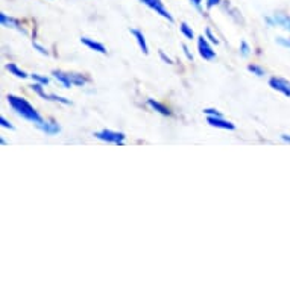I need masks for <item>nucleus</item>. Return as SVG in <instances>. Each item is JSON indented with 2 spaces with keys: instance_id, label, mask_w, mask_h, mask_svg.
Returning <instances> with one entry per match:
<instances>
[{
  "instance_id": "nucleus-1",
  "label": "nucleus",
  "mask_w": 290,
  "mask_h": 290,
  "mask_svg": "<svg viewBox=\"0 0 290 290\" xmlns=\"http://www.w3.org/2000/svg\"><path fill=\"white\" fill-rule=\"evenodd\" d=\"M6 99H8V102H9L11 108H13L18 115H21L23 119H26V120H29V122H33V123H37V125L43 122L41 115L37 113V110L33 108L26 99L17 97V96H14V95H8Z\"/></svg>"
},
{
  "instance_id": "nucleus-2",
  "label": "nucleus",
  "mask_w": 290,
  "mask_h": 290,
  "mask_svg": "<svg viewBox=\"0 0 290 290\" xmlns=\"http://www.w3.org/2000/svg\"><path fill=\"white\" fill-rule=\"evenodd\" d=\"M96 138L99 140H103L107 143H114V145H123V140H125V134L122 132H114V131H110V129H103L100 132H96L95 134Z\"/></svg>"
},
{
  "instance_id": "nucleus-3",
  "label": "nucleus",
  "mask_w": 290,
  "mask_h": 290,
  "mask_svg": "<svg viewBox=\"0 0 290 290\" xmlns=\"http://www.w3.org/2000/svg\"><path fill=\"white\" fill-rule=\"evenodd\" d=\"M140 2H142L143 5L149 6L150 9H154L155 13H158L163 18H166V20H169L170 23H173V17L169 14V11L164 8V5H163V2H161V0H140Z\"/></svg>"
},
{
  "instance_id": "nucleus-4",
  "label": "nucleus",
  "mask_w": 290,
  "mask_h": 290,
  "mask_svg": "<svg viewBox=\"0 0 290 290\" xmlns=\"http://www.w3.org/2000/svg\"><path fill=\"white\" fill-rule=\"evenodd\" d=\"M269 85H271L274 90L283 93L284 96L290 97V82H289L287 79H283V78H275V76H274V78L269 79Z\"/></svg>"
},
{
  "instance_id": "nucleus-5",
  "label": "nucleus",
  "mask_w": 290,
  "mask_h": 290,
  "mask_svg": "<svg viewBox=\"0 0 290 290\" xmlns=\"http://www.w3.org/2000/svg\"><path fill=\"white\" fill-rule=\"evenodd\" d=\"M198 49H199V55L204 58V60L211 61V60H214V58H216V52L211 49V46L207 43V40L204 37L198 38Z\"/></svg>"
},
{
  "instance_id": "nucleus-6",
  "label": "nucleus",
  "mask_w": 290,
  "mask_h": 290,
  "mask_svg": "<svg viewBox=\"0 0 290 290\" xmlns=\"http://www.w3.org/2000/svg\"><path fill=\"white\" fill-rule=\"evenodd\" d=\"M207 123L211 125V126H216V128H222V129H229V131H233L236 128L231 122H226L222 117H211V115H208L207 117Z\"/></svg>"
},
{
  "instance_id": "nucleus-7",
  "label": "nucleus",
  "mask_w": 290,
  "mask_h": 290,
  "mask_svg": "<svg viewBox=\"0 0 290 290\" xmlns=\"http://www.w3.org/2000/svg\"><path fill=\"white\" fill-rule=\"evenodd\" d=\"M37 126L40 128V129H41L43 132L48 134V135H55V134H58V132L61 131L60 125L55 123V122H41V123H38Z\"/></svg>"
},
{
  "instance_id": "nucleus-8",
  "label": "nucleus",
  "mask_w": 290,
  "mask_h": 290,
  "mask_svg": "<svg viewBox=\"0 0 290 290\" xmlns=\"http://www.w3.org/2000/svg\"><path fill=\"white\" fill-rule=\"evenodd\" d=\"M271 25H278V26H281L284 28L286 31L290 32V17L286 16V14H275L274 16V20H268Z\"/></svg>"
},
{
  "instance_id": "nucleus-9",
  "label": "nucleus",
  "mask_w": 290,
  "mask_h": 290,
  "mask_svg": "<svg viewBox=\"0 0 290 290\" xmlns=\"http://www.w3.org/2000/svg\"><path fill=\"white\" fill-rule=\"evenodd\" d=\"M131 33L135 37V40H137L138 46H140L142 52H143L145 55H147V53H149V48H147V44H146V40H145L143 33H142L140 31H138V29H131Z\"/></svg>"
},
{
  "instance_id": "nucleus-10",
  "label": "nucleus",
  "mask_w": 290,
  "mask_h": 290,
  "mask_svg": "<svg viewBox=\"0 0 290 290\" xmlns=\"http://www.w3.org/2000/svg\"><path fill=\"white\" fill-rule=\"evenodd\" d=\"M81 41H82L85 46H88V48L91 50H95V52H99V53H107V49H105V46L97 43V41H93L90 38H81Z\"/></svg>"
},
{
  "instance_id": "nucleus-11",
  "label": "nucleus",
  "mask_w": 290,
  "mask_h": 290,
  "mask_svg": "<svg viewBox=\"0 0 290 290\" xmlns=\"http://www.w3.org/2000/svg\"><path fill=\"white\" fill-rule=\"evenodd\" d=\"M53 76L56 78V81L58 82H61L63 84V87L64 88H70L72 87V81H70V76L68 75H65V73H63V72H53Z\"/></svg>"
},
{
  "instance_id": "nucleus-12",
  "label": "nucleus",
  "mask_w": 290,
  "mask_h": 290,
  "mask_svg": "<svg viewBox=\"0 0 290 290\" xmlns=\"http://www.w3.org/2000/svg\"><path fill=\"white\" fill-rule=\"evenodd\" d=\"M147 105H149L150 108H154L155 111H158L160 114H163V115H170V110H169L167 107H164V105H161L160 102H155L154 99H149V100H147Z\"/></svg>"
},
{
  "instance_id": "nucleus-13",
  "label": "nucleus",
  "mask_w": 290,
  "mask_h": 290,
  "mask_svg": "<svg viewBox=\"0 0 290 290\" xmlns=\"http://www.w3.org/2000/svg\"><path fill=\"white\" fill-rule=\"evenodd\" d=\"M6 70H8L9 73H13L14 76H17V78H21V79H25V78H28V76H29L26 72L20 70V68H18L16 64H8V65H6Z\"/></svg>"
},
{
  "instance_id": "nucleus-14",
  "label": "nucleus",
  "mask_w": 290,
  "mask_h": 290,
  "mask_svg": "<svg viewBox=\"0 0 290 290\" xmlns=\"http://www.w3.org/2000/svg\"><path fill=\"white\" fill-rule=\"evenodd\" d=\"M0 21H2V25L3 26H11V28H17L18 31H23L20 26H18V23L16 21V20H13V18H8L3 13L0 14Z\"/></svg>"
},
{
  "instance_id": "nucleus-15",
  "label": "nucleus",
  "mask_w": 290,
  "mask_h": 290,
  "mask_svg": "<svg viewBox=\"0 0 290 290\" xmlns=\"http://www.w3.org/2000/svg\"><path fill=\"white\" fill-rule=\"evenodd\" d=\"M68 76H70L72 84H75V85H84V84L87 82V79H85L82 75H78V73H68Z\"/></svg>"
},
{
  "instance_id": "nucleus-16",
  "label": "nucleus",
  "mask_w": 290,
  "mask_h": 290,
  "mask_svg": "<svg viewBox=\"0 0 290 290\" xmlns=\"http://www.w3.org/2000/svg\"><path fill=\"white\" fill-rule=\"evenodd\" d=\"M181 32H182L184 35H185V38H189V40H193V37H194L193 31L189 28L187 23H182V25H181Z\"/></svg>"
},
{
  "instance_id": "nucleus-17",
  "label": "nucleus",
  "mask_w": 290,
  "mask_h": 290,
  "mask_svg": "<svg viewBox=\"0 0 290 290\" xmlns=\"http://www.w3.org/2000/svg\"><path fill=\"white\" fill-rule=\"evenodd\" d=\"M33 79L37 81V82H40L41 85H48L49 84V78H46V76H41V75H37V73H33V75H31Z\"/></svg>"
},
{
  "instance_id": "nucleus-18",
  "label": "nucleus",
  "mask_w": 290,
  "mask_h": 290,
  "mask_svg": "<svg viewBox=\"0 0 290 290\" xmlns=\"http://www.w3.org/2000/svg\"><path fill=\"white\" fill-rule=\"evenodd\" d=\"M248 70H249L251 73H254V75H257V76H263V75H264V70H263L261 67H258V65H249Z\"/></svg>"
},
{
  "instance_id": "nucleus-19",
  "label": "nucleus",
  "mask_w": 290,
  "mask_h": 290,
  "mask_svg": "<svg viewBox=\"0 0 290 290\" xmlns=\"http://www.w3.org/2000/svg\"><path fill=\"white\" fill-rule=\"evenodd\" d=\"M204 114L211 115V117H222V114H220L217 110H211V108H205V110H204Z\"/></svg>"
},
{
  "instance_id": "nucleus-20",
  "label": "nucleus",
  "mask_w": 290,
  "mask_h": 290,
  "mask_svg": "<svg viewBox=\"0 0 290 290\" xmlns=\"http://www.w3.org/2000/svg\"><path fill=\"white\" fill-rule=\"evenodd\" d=\"M249 46H248V43L246 41H242V44H240V52H242V55L243 56H248L249 55Z\"/></svg>"
},
{
  "instance_id": "nucleus-21",
  "label": "nucleus",
  "mask_w": 290,
  "mask_h": 290,
  "mask_svg": "<svg viewBox=\"0 0 290 290\" xmlns=\"http://www.w3.org/2000/svg\"><path fill=\"white\" fill-rule=\"evenodd\" d=\"M205 33H207V37L210 38V41H211V43H214V44H217V43H219V40H217V38L213 35V33H211V29H210V28H207Z\"/></svg>"
},
{
  "instance_id": "nucleus-22",
  "label": "nucleus",
  "mask_w": 290,
  "mask_h": 290,
  "mask_svg": "<svg viewBox=\"0 0 290 290\" xmlns=\"http://www.w3.org/2000/svg\"><path fill=\"white\" fill-rule=\"evenodd\" d=\"M276 43H278V44H281V46H284V48H290V40H284L283 37L276 38Z\"/></svg>"
},
{
  "instance_id": "nucleus-23",
  "label": "nucleus",
  "mask_w": 290,
  "mask_h": 290,
  "mask_svg": "<svg viewBox=\"0 0 290 290\" xmlns=\"http://www.w3.org/2000/svg\"><path fill=\"white\" fill-rule=\"evenodd\" d=\"M0 123H2V126H5V128H9V129H14V126L11 125L5 117H0Z\"/></svg>"
},
{
  "instance_id": "nucleus-24",
  "label": "nucleus",
  "mask_w": 290,
  "mask_h": 290,
  "mask_svg": "<svg viewBox=\"0 0 290 290\" xmlns=\"http://www.w3.org/2000/svg\"><path fill=\"white\" fill-rule=\"evenodd\" d=\"M33 48L38 49V52H40V53H43V55H48V50H46V49L43 48V46H40L38 43H33Z\"/></svg>"
},
{
  "instance_id": "nucleus-25",
  "label": "nucleus",
  "mask_w": 290,
  "mask_h": 290,
  "mask_svg": "<svg viewBox=\"0 0 290 290\" xmlns=\"http://www.w3.org/2000/svg\"><path fill=\"white\" fill-rule=\"evenodd\" d=\"M220 0H207V8H213L214 5H219Z\"/></svg>"
},
{
  "instance_id": "nucleus-26",
  "label": "nucleus",
  "mask_w": 290,
  "mask_h": 290,
  "mask_svg": "<svg viewBox=\"0 0 290 290\" xmlns=\"http://www.w3.org/2000/svg\"><path fill=\"white\" fill-rule=\"evenodd\" d=\"M160 56L163 58V60H164V61L167 63V64H172V60H170L169 56H166V55H164V52H161V50H160Z\"/></svg>"
},
{
  "instance_id": "nucleus-27",
  "label": "nucleus",
  "mask_w": 290,
  "mask_h": 290,
  "mask_svg": "<svg viewBox=\"0 0 290 290\" xmlns=\"http://www.w3.org/2000/svg\"><path fill=\"white\" fill-rule=\"evenodd\" d=\"M182 49H184V53H185V55H187V58H189V60H193V56H192V53L189 52V49H187V46H185V44H184V46H182Z\"/></svg>"
},
{
  "instance_id": "nucleus-28",
  "label": "nucleus",
  "mask_w": 290,
  "mask_h": 290,
  "mask_svg": "<svg viewBox=\"0 0 290 290\" xmlns=\"http://www.w3.org/2000/svg\"><path fill=\"white\" fill-rule=\"evenodd\" d=\"M190 2H192L196 8H201V2H202V0H190Z\"/></svg>"
},
{
  "instance_id": "nucleus-29",
  "label": "nucleus",
  "mask_w": 290,
  "mask_h": 290,
  "mask_svg": "<svg viewBox=\"0 0 290 290\" xmlns=\"http://www.w3.org/2000/svg\"><path fill=\"white\" fill-rule=\"evenodd\" d=\"M281 138H283L284 142H287V143L290 145V135H287V134H283V135H281Z\"/></svg>"
}]
</instances>
